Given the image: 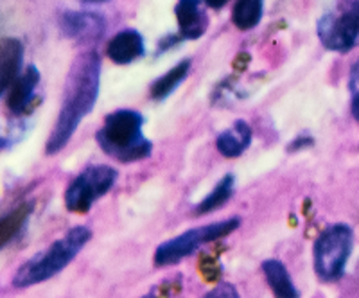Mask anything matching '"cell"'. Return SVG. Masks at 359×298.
<instances>
[{"label":"cell","instance_id":"1","mask_svg":"<svg viewBox=\"0 0 359 298\" xmlns=\"http://www.w3.org/2000/svg\"><path fill=\"white\" fill-rule=\"evenodd\" d=\"M99 90H101V60L94 50L79 54L69 70L62 110L47 140L49 155H56L69 144L83 118L94 110Z\"/></svg>","mask_w":359,"mask_h":298},{"label":"cell","instance_id":"2","mask_svg":"<svg viewBox=\"0 0 359 298\" xmlns=\"http://www.w3.org/2000/svg\"><path fill=\"white\" fill-rule=\"evenodd\" d=\"M144 117L135 110H117L104 118L97 144L111 158L130 163L151 155L153 144L144 137Z\"/></svg>","mask_w":359,"mask_h":298},{"label":"cell","instance_id":"3","mask_svg":"<svg viewBox=\"0 0 359 298\" xmlns=\"http://www.w3.org/2000/svg\"><path fill=\"white\" fill-rule=\"evenodd\" d=\"M90 239H92V230L86 226H74L62 239L54 241L49 248L36 253L33 259L22 264L17 275L13 277V286L31 287L53 278L78 257V253Z\"/></svg>","mask_w":359,"mask_h":298},{"label":"cell","instance_id":"4","mask_svg":"<svg viewBox=\"0 0 359 298\" xmlns=\"http://www.w3.org/2000/svg\"><path fill=\"white\" fill-rule=\"evenodd\" d=\"M354 248V232L345 223H336L323 230L314 243V273L320 280L334 282L343 277Z\"/></svg>","mask_w":359,"mask_h":298},{"label":"cell","instance_id":"5","mask_svg":"<svg viewBox=\"0 0 359 298\" xmlns=\"http://www.w3.org/2000/svg\"><path fill=\"white\" fill-rule=\"evenodd\" d=\"M241 226V217L233 216L229 219H221L217 223H210V225L198 226V229H191L187 232L180 233V236L172 237L169 241L162 243L155 252V264L156 266H171L178 264L182 259L189 257L196 252L200 246L214 243L221 237L230 236Z\"/></svg>","mask_w":359,"mask_h":298},{"label":"cell","instance_id":"6","mask_svg":"<svg viewBox=\"0 0 359 298\" xmlns=\"http://www.w3.org/2000/svg\"><path fill=\"white\" fill-rule=\"evenodd\" d=\"M322 46L334 53H348L359 41V0H341L318 22Z\"/></svg>","mask_w":359,"mask_h":298},{"label":"cell","instance_id":"7","mask_svg":"<svg viewBox=\"0 0 359 298\" xmlns=\"http://www.w3.org/2000/svg\"><path fill=\"white\" fill-rule=\"evenodd\" d=\"M118 172L110 165H90L79 172L65 192L67 210L74 214L88 212L92 205L111 191Z\"/></svg>","mask_w":359,"mask_h":298},{"label":"cell","instance_id":"8","mask_svg":"<svg viewBox=\"0 0 359 298\" xmlns=\"http://www.w3.org/2000/svg\"><path fill=\"white\" fill-rule=\"evenodd\" d=\"M60 29L67 38L79 43H95L107 31V22L92 11H65L60 17Z\"/></svg>","mask_w":359,"mask_h":298},{"label":"cell","instance_id":"9","mask_svg":"<svg viewBox=\"0 0 359 298\" xmlns=\"http://www.w3.org/2000/svg\"><path fill=\"white\" fill-rule=\"evenodd\" d=\"M205 0H178L175 13L180 27V40H198L207 31Z\"/></svg>","mask_w":359,"mask_h":298},{"label":"cell","instance_id":"10","mask_svg":"<svg viewBox=\"0 0 359 298\" xmlns=\"http://www.w3.org/2000/svg\"><path fill=\"white\" fill-rule=\"evenodd\" d=\"M144 53H146L144 38L135 29H124L117 33L107 47L108 57L117 65H130L142 57Z\"/></svg>","mask_w":359,"mask_h":298},{"label":"cell","instance_id":"11","mask_svg":"<svg viewBox=\"0 0 359 298\" xmlns=\"http://www.w3.org/2000/svg\"><path fill=\"white\" fill-rule=\"evenodd\" d=\"M38 83H40V72L34 65H29V69L22 72L20 78L6 92V104L11 114L22 115L29 110Z\"/></svg>","mask_w":359,"mask_h":298},{"label":"cell","instance_id":"12","mask_svg":"<svg viewBox=\"0 0 359 298\" xmlns=\"http://www.w3.org/2000/svg\"><path fill=\"white\" fill-rule=\"evenodd\" d=\"M22 65H24V46L17 38H6L2 40L0 49V90L6 92L11 85L22 76Z\"/></svg>","mask_w":359,"mask_h":298},{"label":"cell","instance_id":"13","mask_svg":"<svg viewBox=\"0 0 359 298\" xmlns=\"http://www.w3.org/2000/svg\"><path fill=\"white\" fill-rule=\"evenodd\" d=\"M252 142V128L245 121H236L232 128L224 130L216 139L217 151L226 158H237L248 149Z\"/></svg>","mask_w":359,"mask_h":298},{"label":"cell","instance_id":"14","mask_svg":"<svg viewBox=\"0 0 359 298\" xmlns=\"http://www.w3.org/2000/svg\"><path fill=\"white\" fill-rule=\"evenodd\" d=\"M262 271L275 298H300V293L291 280V275L284 262L277 259H268L262 262Z\"/></svg>","mask_w":359,"mask_h":298},{"label":"cell","instance_id":"15","mask_svg":"<svg viewBox=\"0 0 359 298\" xmlns=\"http://www.w3.org/2000/svg\"><path fill=\"white\" fill-rule=\"evenodd\" d=\"M189 70H191V60L180 62L175 69L165 72L162 78H158L155 83H153L151 97L155 99V101H163V99H168L169 95H171L172 92H175L176 88L185 81Z\"/></svg>","mask_w":359,"mask_h":298},{"label":"cell","instance_id":"16","mask_svg":"<svg viewBox=\"0 0 359 298\" xmlns=\"http://www.w3.org/2000/svg\"><path fill=\"white\" fill-rule=\"evenodd\" d=\"M264 13V0H237L232 11V22L237 29L250 31L257 27Z\"/></svg>","mask_w":359,"mask_h":298},{"label":"cell","instance_id":"17","mask_svg":"<svg viewBox=\"0 0 359 298\" xmlns=\"http://www.w3.org/2000/svg\"><path fill=\"white\" fill-rule=\"evenodd\" d=\"M233 185H236L233 175H224L219 184L210 191V194L201 203H198V207L194 208V214L196 216H203V214H210L214 210H217V208L223 207L232 198Z\"/></svg>","mask_w":359,"mask_h":298},{"label":"cell","instance_id":"18","mask_svg":"<svg viewBox=\"0 0 359 298\" xmlns=\"http://www.w3.org/2000/svg\"><path fill=\"white\" fill-rule=\"evenodd\" d=\"M31 212H33V203H24L2 219V241H4V246H8L13 237H17L20 233Z\"/></svg>","mask_w":359,"mask_h":298},{"label":"cell","instance_id":"19","mask_svg":"<svg viewBox=\"0 0 359 298\" xmlns=\"http://www.w3.org/2000/svg\"><path fill=\"white\" fill-rule=\"evenodd\" d=\"M203 298H239L236 286L229 284V282H223L219 286L214 287L212 291H208Z\"/></svg>","mask_w":359,"mask_h":298},{"label":"cell","instance_id":"20","mask_svg":"<svg viewBox=\"0 0 359 298\" xmlns=\"http://www.w3.org/2000/svg\"><path fill=\"white\" fill-rule=\"evenodd\" d=\"M348 88H351L352 94L359 90V62L354 63V67L351 69V78H348Z\"/></svg>","mask_w":359,"mask_h":298},{"label":"cell","instance_id":"21","mask_svg":"<svg viewBox=\"0 0 359 298\" xmlns=\"http://www.w3.org/2000/svg\"><path fill=\"white\" fill-rule=\"evenodd\" d=\"M352 114H354V117L358 118L359 123V90L352 94Z\"/></svg>","mask_w":359,"mask_h":298},{"label":"cell","instance_id":"22","mask_svg":"<svg viewBox=\"0 0 359 298\" xmlns=\"http://www.w3.org/2000/svg\"><path fill=\"white\" fill-rule=\"evenodd\" d=\"M226 2H229V0H205V4L212 9H221L223 6H226Z\"/></svg>","mask_w":359,"mask_h":298},{"label":"cell","instance_id":"23","mask_svg":"<svg viewBox=\"0 0 359 298\" xmlns=\"http://www.w3.org/2000/svg\"><path fill=\"white\" fill-rule=\"evenodd\" d=\"M85 2H102V0H85Z\"/></svg>","mask_w":359,"mask_h":298}]
</instances>
